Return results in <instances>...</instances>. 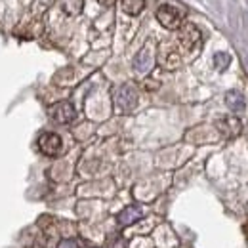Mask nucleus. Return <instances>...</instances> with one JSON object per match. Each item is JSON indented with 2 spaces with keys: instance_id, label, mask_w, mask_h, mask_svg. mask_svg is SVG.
Wrapping results in <instances>:
<instances>
[{
  "instance_id": "nucleus-7",
  "label": "nucleus",
  "mask_w": 248,
  "mask_h": 248,
  "mask_svg": "<svg viewBox=\"0 0 248 248\" xmlns=\"http://www.w3.org/2000/svg\"><path fill=\"white\" fill-rule=\"evenodd\" d=\"M225 105L233 113H241L247 107V99L239 90H229V92H225Z\"/></svg>"
},
{
  "instance_id": "nucleus-10",
  "label": "nucleus",
  "mask_w": 248,
  "mask_h": 248,
  "mask_svg": "<svg viewBox=\"0 0 248 248\" xmlns=\"http://www.w3.org/2000/svg\"><path fill=\"white\" fill-rule=\"evenodd\" d=\"M121 8L128 16H140L145 8V0H121Z\"/></svg>"
},
{
  "instance_id": "nucleus-13",
  "label": "nucleus",
  "mask_w": 248,
  "mask_h": 248,
  "mask_svg": "<svg viewBox=\"0 0 248 248\" xmlns=\"http://www.w3.org/2000/svg\"><path fill=\"white\" fill-rule=\"evenodd\" d=\"M58 248H80V247H78L77 241H73V239H65V241H62V243L58 245Z\"/></svg>"
},
{
  "instance_id": "nucleus-6",
  "label": "nucleus",
  "mask_w": 248,
  "mask_h": 248,
  "mask_svg": "<svg viewBox=\"0 0 248 248\" xmlns=\"http://www.w3.org/2000/svg\"><path fill=\"white\" fill-rule=\"evenodd\" d=\"M151 67H153V54H151L147 48L140 50V52H138V56L134 58V69H136L138 73L145 75V73H149V71H151Z\"/></svg>"
},
{
  "instance_id": "nucleus-11",
  "label": "nucleus",
  "mask_w": 248,
  "mask_h": 248,
  "mask_svg": "<svg viewBox=\"0 0 248 248\" xmlns=\"http://www.w3.org/2000/svg\"><path fill=\"white\" fill-rule=\"evenodd\" d=\"M60 8L67 16H78L82 10V0H60Z\"/></svg>"
},
{
  "instance_id": "nucleus-1",
  "label": "nucleus",
  "mask_w": 248,
  "mask_h": 248,
  "mask_svg": "<svg viewBox=\"0 0 248 248\" xmlns=\"http://www.w3.org/2000/svg\"><path fill=\"white\" fill-rule=\"evenodd\" d=\"M186 17V10L180 6H172V4H160L156 8V19L164 29H180L182 21Z\"/></svg>"
},
{
  "instance_id": "nucleus-12",
  "label": "nucleus",
  "mask_w": 248,
  "mask_h": 248,
  "mask_svg": "<svg viewBox=\"0 0 248 248\" xmlns=\"http://www.w3.org/2000/svg\"><path fill=\"white\" fill-rule=\"evenodd\" d=\"M229 63H231V56L229 54H225V52L214 54V67H216L217 71H225L229 67Z\"/></svg>"
},
{
  "instance_id": "nucleus-3",
  "label": "nucleus",
  "mask_w": 248,
  "mask_h": 248,
  "mask_svg": "<svg viewBox=\"0 0 248 248\" xmlns=\"http://www.w3.org/2000/svg\"><path fill=\"white\" fill-rule=\"evenodd\" d=\"M38 149H40L44 155L58 156L63 149L62 138H60L58 134H54V132H46V134H42V136L38 138Z\"/></svg>"
},
{
  "instance_id": "nucleus-14",
  "label": "nucleus",
  "mask_w": 248,
  "mask_h": 248,
  "mask_svg": "<svg viewBox=\"0 0 248 248\" xmlns=\"http://www.w3.org/2000/svg\"><path fill=\"white\" fill-rule=\"evenodd\" d=\"M99 2H101V4H111L113 0H99Z\"/></svg>"
},
{
  "instance_id": "nucleus-5",
  "label": "nucleus",
  "mask_w": 248,
  "mask_h": 248,
  "mask_svg": "<svg viewBox=\"0 0 248 248\" xmlns=\"http://www.w3.org/2000/svg\"><path fill=\"white\" fill-rule=\"evenodd\" d=\"M199 40H201V32H199V29L195 25H189L187 23V25L182 27V31H180V42L186 46L187 50H193Z\"/></svg>"
},
{
  "instance_id": "nucleus-2",
  "label": "nucleus",
  "mask_w": 248,
  "mask_h": 248,
  "mask_svg": "<svg viewBox=\"0 0 248 248\" xmlns=\"http://www.w3.org/2000/svg\"><path fill=\"white\" fill-rule=\"evenodd\" d=\"M115 103L119 111H132L138 105V92L132 84H123L115 92Z\"/></svg>"
},
{
  "instance_id": "nucleus-9",
  "label": "nucleus",
  "mask_w": 248,
  "mask_h": 248,
  "mask_svg": "<svg viewBox=\"0 0 248 248\" xmlns=\"http://www.w3.org/2000/svg\"><path fill=\"white\" fill-rule=\"evenodd\" d=\"M217 126L221 128V132L223 134H227V136H237V134H241V121L237 119V117H225L223 121H219Z\"/></svg>"
},
{
  "instance_id": "nucleus-4",
  "label": "nucleus",
  "mask_w": 248,
  "mask_h": 248,
  "mask_svg": "<svg viewBox=\"0 0 248 248\" xmlns=\"http://www.w3.org/2000/svg\"><path fill=\"white\" fill-rule=\"evenodd\" d=\"M75 115H77V113H75V107H73L69 101H60V103L52 105V109H50V117L58 124L73 123Z\"/></svg>"
},
{
  "instance_id": "nucleus-8",
  "label": "nucleus",
  "mask_w": 248,
  "mask_h": 248,
  "mask_svg": "<svg viewBox=\"0 0 248 248\" xmlns=\"http://www.w3.org/2000/svg\"><path fill=\"white\" fill-rule=\"evenodd\" d=\"M141 217H143V210H141V208H138V206H128V208L121 210V214L117 216V219H119L121 225H132V223L140 221Z\"/></svg>"
}]
</instances>
